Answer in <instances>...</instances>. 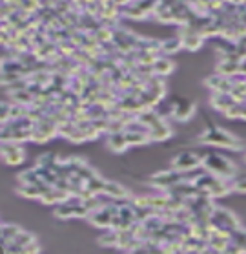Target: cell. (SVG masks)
Wrapping results in <instances>:
<instances>
[{
    "instance_id": "cell-10",
    "label": "cell",
    "mask_w": 246,
    "mask_h": 254,
    "mask_svg": "<svg viewBox=\"0 0 246 254\" xmlns=\"http://www.w3.org/2000/svg\"><path fill=\"white\" fill-rule=\"evenodd\" d=\"M102 196L111 197L113 201H132V192L128 190L126 187H122L117 181H106V187H104V194Z\"/></svg>"
},
{
    "instance_id": "cell-23",
    "label": "cell",
    "mask_w": 246,
    "mask_h": 254,
    "mask_svg": "<svg viewBox=\"0 0 246 254\" xmlns=\"http://www.w3.org/2000/svg\"><path fill=\"white\" fill-rule=\"evenodd\" d=\"M126 254H132V253H126Z\"/></svg>"
},
{
    "instance_id": "cell-4",
    "label": "cell",
    "mask_w": 246,
    "mask_h": 254,
    "mask_svg": "<svg viewBox=\"0 0 246 254\" xmlns=\"http://www.w3.org/2000/svg\"><path fill=\"white\" fill-rule=\"evenodd\" d=\"M58 121L55 117H49V116H44V117H39V119H35V125H33V139L31 141H37V143H46L49 141L51 137H55L58 133Z\"/></svg>"
},
{
    "instance_id": "cell-15",
    "label": "cell",
    "mask_w": 246,
    "mask_h": 254,
    "mask_svg": "<svg viewBox=\"0 0 246 254\" xmlns=\"http://www.w3.org/2000/svg\"><path fill=\"white\" fill-rule=\"evenodd\" d=\"M234 104H235V101L230 93H213L212 97H210V106H212L213 110L223 112V114L228 110V108H232Z\"/></svg>"
},
{
    "instance_id": "cell-19",
    "label": "cell",
    "mask_w": 246,
    "mask_h": 254,
    "mask_svg": "<svg viewBox=\"0 0 246 254\" xmlns=\"http://www.w3.org/2000/svg\"><path fill=\"white\" fill-rule=\"evenodd\" d=\"M232 243L239 249L241 254H246V229L241 227L239 231L232 232Z\"/></svg>"
},
{
    "instance_id": "cell-11",
    "label": "cell",
    "mask_w": 246,
    "mask_h": 254,
    "mask_svg": "<svg viewBox=\"0 0 246 254\" xmlns=\"http://www.w3.org/2000/svg\"><path fill=\"white\" fill-rule=\"evenodd\" d=\"M106 146H108L109 152L113 154H122L130 148V143L126 139V133L124 132H109L108 139H106Z\"/></svg>"
},
{
    "instance_id": "cell-14",
    "label": "cell",
    "mask_w": 246,
    "mask_h": 254,
    "mask_svg": "<svg viewBox=\"0 0 246 254\" xmlns=\"http://www.w3.org/2000/svg\"><path fill=\"white\" fill-rule=\"evenodd\" d=\"M68 197H69L68 190L58 189V187H51V189H49V190L42 196V199H40V201L44 203V205H60V203H64Z\"/></svg>"
},
{
    "instance_id": "cell-16",
    "label": "cell",
    "mask_w": 246,
    "mask_h": 254,
    "mask_svg": "<svg viewBox=\"0 0 246 254\" xmlns=\"http://www.w3.org/2000/svg\"><path fill=\"white\" fill-rule=\"evenodd\" d=\"M181 50H184L183 39H181V37H170L166 41H160V55L170 57V55L181 52Z\"/></svg>"
},
{
    "instance_id": "cell-21",
    "label": "cell",
    "mask_w": 246,
    "mask_h": 254,
    "mask_svg": "<svg viewBox=\"0 0 246 254\" xmlns=\"http://www.w3.org/2000/svg\"><path fill=\"white\" fill-rule=\"evenodd\" d=\"M232 189H234V192H237V194H246V176L232 179Z\"/></svg>"
},
{
    "instance_id": "cell-2",
    "label": "cell",
    "mask_w": 246,
    "mask_h": 254,
    "mask_svg": "<svg viewBox=\"0 0 246 254\" xmlns=\"http://www.w3.org/2000/svg\"><path fill=\"white\" fill-rule=\"evenodd\" d=\"M202 170L219 179H224V181L235 179V174H237L234 163L230 161L228 157L219 156V154H204L202 156Z\"/></svg>"
},
{
    "instance_id": "cell-5",
    "label": "cell",
    "mask_w": 246,
    "mask_h": 254,
    "mask_svg": "<svg viewBox=\"0 0 246 254\" xmlns=\"http://www.w3.org/2000/svg\"><path fill=\"white\" fill-rule=\"evenodd\" d=\"M183 181H184V174L175 170V168L160 170V172L151 176V187H155V189L160 192L172 190L173 187L179 185V183H183Z\"/></svg>"
},
{
    "instance_id": "cell-1",
    "label": "cell",
    "mask_w": 246,
    "mask_h": 254,
    "mask_svg": "<svg viewBox=\"0 0 246 254\" xmlns=\"http://www.w3.org/2000/svg\"><path fill=\"white\" fill-rule=\"evenodd\" d=\"M199 141L202 144H212V146L226 148V150H241L243 148V141L237 135L219 127H206V130L199 135Z\"/></svg>"
},
{
    "instance_id": "cell-13",
    "label": "cell",
    "mask_w": 246,
    "mask_h": 254,
    "mask_svg": "<svg viewBox=\"0 0 246 254\" xmlns=\"http://www.w3.org/2000/svg\"><path fill=\"white\" fill-rule=\"evenodd\" d=\"M173 69H175V64L170 57L166 55H157L151 64V71H153V75H159V77H166L170 75Z\"/></svg>"
},
{
    "instance_id": "cell-17",
    "label": "cell",
    "mask_w": 246,
    "mask_h": 254,
    "mask_svg": "<svg viewBox=\"0 0 246 254\" xmlns=\"http://www.w3.org/2000/svg\"><path fill=\"white\" fill-rule=\"evenodd\" d=\"M172 127L168 123H162L160 127L149 130V139L151 141H166L168 137H172Z\"/></svg>"
},
{
    "instance_id": "cell-22",
    "label": "cell",
    "mask_w": 246,
    "mask_h": 254,
    "mask_svg": "<svg viewBox=\"0 0 246 254\" xmlns=\"http://www.w3.org/2000/svg\"><path fill=\"white\" fill-rule=\"evenodd\" d=\"M245 161H246V152H245Z\"/></svg>"
},
{
    "instance_id": "cell-6",
    "label": "cell",
    "mask_w": 246,
    "mask_h": 254,
    "mask_svg": "<svg viewBox=\"0 0 246 254\" xmlns=\"http://www.w3.org/2000/svg\"><path fill=\"white\" fill-rule=\"evenodd\" d=\"M202 156L204 154H197V152H181L172 159V168L183 174L195 172L202 168Z\"/></svg>"
},
{
    "instance_id": "cell-8",
    "label": "cell",
    "mask_w": 246,
    "mask_h": 254,
    "mask_svg": "<svg viewBox=\"0 0 246 254\" xmlns=\"http://www.w3.org/2000/svg\"><path fill=\"white\" fill-rule=\"evenodd\" d=\"M2 156H4V163L9 167H17L26 159V152L18 143H2Z\"/></svg>"
},
{
    "instance_id": "cell-18",
    "label": "cell",
    "mask_w": 246,
    "mask_h": 254,
    "mask_svg": "<svg viewBox=\"0 0 246 254\" xmlns=\"http://www.w3.org/2000/svg\"><path fill=\"white\" fill-rule=\"evenodd\" d=\"M22 232V229L17 225H2V242H4V245H7V243H13L15 242V238L18 236Z\"/></svg>"
},
{
    "instance_id": "cell-3",
    "label": "cell",
    "mask_w": 246,
    "mask_h": 254,
    "mask_svg": "<svg viewBox=\"0 0 246 254\" xmlns=\"http://www.w3.org/2000/svg\"><path fill=\"white\" fill-rule=\"evenodd\" d=\"M210 227H215L219 231H224V232H228V234H232V232L241 229V221L232 210H228V208L215 207V210H213V214H212V220H210Z\"/></svg>"
},
{
    "instance_id": "cell-9",
    "label": "cell",
    "mask_w": 246,
    "mask_h": 254,
    "mask_svg": "<svg viewBox=\"0 0 246 254\" xmlns=\"http://www.w3.org/2000/svg\"><path fill=\"white\" fill-rule=\"evenodd\" d=\"M170 112H172V116L175 121L186 123L195 116V104L186 101V99H179V101H175V103L172 104V110Z\"/></svg>"
},
{
    "instance_id": "cell-7",
    "label": "cell",
    "mask_w": 246,
    "mask_h": 254,
    "mask_svg": "<svg viewBox=\"0 0 246 254\" xmlns=\"http://www.w3.org/2000/svg\"><path fill=\"white\" fill-rule=\"evenodd\" d=\"M119 212V205H104L98 210L90 214L88 221L92 223L93 227H98V229H111V221H113L115 214Z\"/></svg>"
},
{
    "instance_id": "cell-20",
    "label": "cell",
    "mask_w": 246,
    "mask_h": 254,
    "mask_svg": "<svg viewBox=\"0 0 246 254\" xmlns=\"http://www.w3.org/2000/svg\"><path fill=\"white\" fill-rule=\"evenodd\" d=\"M117 243H119V232L111 231V229H108L106 234L98 238V245H102V247H117Z\"/></svg>"
},
{
    "instance_id": "cell-12",
    "label": "cell",
    "mask_w": 246,
    "mask_h": 254,
    "mask_svg": "<svg viewBox=\"0 0 246 254\" xmlns=\"http://www.w3.org/2000/svg\"><path fill=\"white\" fill-rule=\"evenodd\" d=\"M206 86L210 88L213 93H230L234 82H232V79H228V77L221 75V73H215V75L206 79Z\"/></svg>"
}]
</instances>
